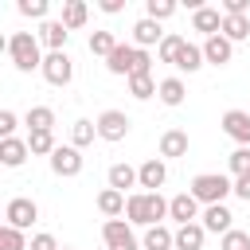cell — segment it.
I'll return each instance as SVG.
<instances>
[{
	"instance_id": "cell-7",
	"label": "cell",
	"mask_w": 250,
	"mask_h": 250,
	"mask_svg": "<svg viewBox=\"0 0 250 250\" xmlns=\"http://www.w3.org/2000/svg\"><path fill=\"white\" fill-rule=\"evenodd\" d=\"M129 125H133V121H129L121 109H105V113L98 117V137H102V141H125V137H129Z\"/></svg>"
},
{
	"instance_id": "cell-25",
	"label": "cell",
	"mask_w": 250,
	"mask_h": 250,
	"mask_svg": "<svg viewBox=\"0 0 250 250\" xmlns=\"http://www.w3.org/2000/svg\"><path fill=\"white\" fill-rule=\"evenodd\" d=\"M133 184H141V180H137V168H129V164H113V168H109V188H113V191L125 195V188H133Z\"/></svg>"
},
{
	"instance_id": "cell-9",
	"label": "cell",
	"mask_w": 250,
	"mask_h": 250,
	"mask_svg": "<svg viewBox=\"0 0 250 250\" xmlns=\"http://www.w3.org/2000/svg\"><path fill=\"white\" fill-rule=\"evenodd\" d=\"M51 172H55V176H78V172H82V152H78L74 145H59V148L51 152Z\"/></svg>"
},
{
	"instance_id": "cell-40",
	"label": "cell",
	"mask_w": 250,
	"mask_h": 250,
	"mask_svg": "<svg viewBox=\"0 0 250 250\" xmlns=\"http://www.w3.org/2000/svg\"><path fill=\"white\" fill-rule=\"evenodd\" d=\"M246 0H223V16H246Z\"/></svg>"
},
{
	"instance_id": "cell-20",
	"label": "cell",
	"mask_w": 250,
	"mask_h": 250,
	"mask_svg": "<svg viewBox=\"0 0 250 250\" xmlns=\"http://www.w3.org/2000/svg\"><path fill=\"white\" fill-rule=\"evenodd\" d=\"M203 223H188L176 230V250H203Z\"/></svg>"
},
{
	"instance_id": "cell-3",
	"label": "cell",
	"mask_w": 250,
	"mask_h": 250,
	"mask_svg": "<svg viewBox=\"0 0 250 250\" xmlns=\"http://www.w3.org/2000/svg\"><path fill=\"white\" fill-rule=\"evenodd\" d=\"M230 191H234V184H230L227 176H219V172H203V176L191 180V195H195L199 203H207V207H211V203H223Z\"/></svg>"
},
{
	"instance_id": "cell-33",
	"label": "cell",
	"mask_w": 250,
	"mask_h": 250,
	"mask_svg": "<svg viewBox=\"0 0 250 250\" xmlns=\"http://www.w3.org/2000/svg\"><path fill=\"white\" fill-rule=\"evenodd\" d=\"M184 43H188V39H180V35H164V43H160V62H172V66H176Z\"/></svg>"
},
{
	"instance_id": "cell-18",
	"label": "cell",
	"mask_w": 250,
	"mask_h": 250,
	"mask_svg": "<svg viewBox=\"0 0 250 250\" xmlns=\"http://www.w3.org/2000/svg\"><path fill=\"white\" fill-rule=\"evenodd\" d=\"M66 35H70V31H66L62 20H47V23L39 27V39H43L51 51H62V47H66Z\"/></svg>"
},
{
	"instance_id": "cell-22",
	"label": "cell",
	"mask_w": 250,
	"mask_h": 250,
	"mask_svg": "<svg viewBox=\"0 0 250 250\" xmlns=\"http://www.w3.org/2000/svg\"><path fill=\"white\" fill-rule=\"evenodd\" d=\"M86 20H90V8H86L82 0H66V4H62V23H66V31L82 27Z\"/></svg>"
},
{
	"instance_id": "cell-26",
	"label": "cell",
	"mask_w": 250,
	"mask_h": 250,
	"mask_svg": "<svg viewBox=\"0 0 250 250\" xmlns=\"http://www.w3.org/2000/svg\"><path fill=\"white\" fill-rule=\"evenodd\" d=\"M125 203H129V199H125L121 191H113V188H105V191L98 195V211H102V215H109V219H117V215L125 211Z\"/></svg>"
},
{
	"instance_id": "cell-16",
	"label": "cell",
	"mask_w": 250,
	"mask_h": 250,
	"mask_svg": "<svg viewBox=\"0 0 250 250\" xmlns=\"http://www.w3.org/2000/svg\"><path fill=\"white\" fill-rule=\"evenodd\" d=\"M230 219H234V215H230V211H227L223 203H211V207L203 211V230H215V234H227V230H234V227H230Z\"/></svg>"
},
{
	"instance_id": "cell-1",
	"label": "cell",
	"mask_w": 250,
	"mask_h": 250,
	"mask_svg": "<svg viewBox=\"0 0 250 250\" xmlns=\"http://www.w3.org/2000/svg\"><path fill=\"white\" fill-rule=\"evenodd\" d=\"M164 215H168V199L160 191H137L125 203V223H137V227H160Z\"/></svg>"
},
{
	"instance_id": "cell-42",
	"label": "cell",
	"mask_w": 250,
	"mask_h": 250,
	"mask_svg": "<svg viewBox=\"0 0 250 250\" xmlns=\"http://www.w3.org/2000/svg\"><path fill=\"white\" fill-rule=\"evenodd\" d=\"M12 129H16V113H12V109H4V113H0V137L8 141V137H12Z\"/></svg>"
},
{
	"instance_id": "cell-17",
	"label": "cell",
	"mask_w": 250,
	"mask_h": 250,
	"mask_svg": "<svg viewBox=\"0 0 250 250\" xmlns=\"http://www.w3.org/2000/svg\"><path fill=\"white\" fill-rule=\"evenodd\" d=\"M191 27H195V31H203V35L211 39V35H219V31H223V16H219L215 8H199V12L191 16Z\"/></svg>"
},
{
	"instance_id": "cell-34",
	"label": "cell",
	"mask_w": 250,
	"mask_h": 250,
	"mask_svg": "<svg viewBox=\"0 0 250 250\" xmlns=\"http://www.w3.org/2000/svg\"><path fill=\"white\" fill-rule=\"evenodd\" d=\"M0 250H27L23 230H16V227H0Z\"/></svg>"
},
{
	"instance_id": "cell-19",
	"label": "cell",
	"mask_w": 250,
	"mask_h": 250,
	"mask_svg": "<svg viewBox=\"0 0 250 250\" xmlns=\"http://www.w3.org/2000/svg\"><path fill=\"white\" fill-rule=\"evenodd\" d=\"M160 156H188V133L184 129H168L164 137H160Z\"/></svg>"
},
{
	"instance_id": "cell-28",
	"label": "cell",
	"mask_w": 250,
	"mask_h": 250,
	"mask_svg": "<svg viewBox=\"0 0 250 250\" xmlns=\"http://www.w3.org/2000/svg\"><path fill=\"white\" fill-rule=\"evenodd\" d=\"M156 90H160V86L152 82V74H133V78H129V94H133L137 102H148Z\"/></svg>"
},
{
	"instance_id": "cell-8",
	"label": "cell",
	"mask_w": 250,
	"mask_h": 250,
	"mask_svg": "<svg viewBox=\"0 0 250 250\" xmlns=\"http://www.w3.org/2000/svg\"><path fill=\"white\" fill-rule=\"evenodd\" d=\"M223 133L238 141V148H250V113L246 109H227L223 113Z\"/></svg>"
},
{
	"instance_id": "cell-5",
	"label": "cell",
	"mask_w": 250,
	"mask_h": 250,
	"mask_svg": "<svg viewBox=\"0 0 250 250\" xmlns=\"http://www.w3.org/2000/svg\"><path fill=\"white\" fill-rule=\"evenodd\" d=\"M4 219H8V227H16V230H27V227L39 219V207H35V199H27V195H16V199H8V207H4Z\"/></svg>"
},
{
	"instance_id": "cell-24",
	"label": "cell",
	"mask_w": 250,
	"mask_h": 250,
	"mask_svg": "<svg viewBox=\"0 0 250 250\" xmlns=\"http://www.w3.org/2000/svg\"><path fill=\"white\" fill-rule=\"evenodd\" d=\"M27 125H31V133H51L55 109H51V105H31V109H27Z\"/></svg>"
},
{
	"instance_id": "cell-4",
	"label": "cell",
	"mask_w": 250,
	"mask_h": 250,
	"mask_svg": "<svg viewBox=\"0 0 250 250\" xmlns=\"http://www.w3.org/2000/svg\"><path fill=\"white\" fill-rule=\"evenodd\" d=\"M43 78H47L51 86H70V78H74L70 55H66V51H51V55L43 59Z\"/></svg>"
},
{
	"instance_id": "cell-38",
	"label": "cell",
	"mask_w": 250,
	"mask_h": 250,
	"mask_svg": "<svg viewBox=\"0 0 250 250\" xmlns=\"http://www.w3.org/2000/svg\"><path fill=\"white\" fill-rule=\"evenodd\" d=\"M16 8H20V16H31V20H43L47 16V0H20Z\"/></svg>"
},
{
	"instance_id": "cell-32",
	"label": "cell",
	"mask_w": 250,
	"mask_h": 250,
	"mask_svg": "<svg viewBox=\"0 0 250 250\" xmlns=\"http://www.w3.org/2000/svg\"><path fill=\"white\" fill-rule=\"evenodd\" d=\"M27 148H31L35 156H51L59 145H55V137H51V133H27Z\"/></svg>"
},
{
	"instance_id": "cell-29",
	"label": "cell",
	"mask_w": 250,
	"mask_h": 250,
	"mask_svg": "<svg viewBox=\"0 0 250 250\" xmlns=\"http://www.w3.org/2000/svg\"><path fill=\"white\" fill-rule=\"evenodd\" d=\"M94 133H98V121H86V117H82V121H74V125H70V145H74V148H82V145H90V141H94Z\"/></svg>"
},
{
	"instance_id": "cell-31",
	"label": "cell",
	"mask_w": 250,
	"mask_h": 250,
	"mask_svg": "<svg viewBox=\"0 0 250 250\" xmlns=\"http://www.w3.org/2000/svg\"><path fill=\"white\" fill-rule=\"evenodd\" d=\"M156 94H160L164 105H180V102H184V82H180V78H164Z\"/></svg>"
},
{
	"instance_id": "cell-39",
	"label": "cell",
	"mask_w": 250,
	"mask_h": 250,
	"mask_svg": "<svg viewBox=\"0 0 250 250\" xmlns=\"http://www.w3.org/2000/svg\"><path fill=\"white\" fill-rule=\"evenodd\" d=\"M31 250H62V246L55 242V234H35L31 238Z\"/></svg>"
},
{
	"instance_id": "cell-41",
	"label": "cell",
	"mask_w": 250,
	"mask_h": 250,
	"mask_svg": "<svg viewBox=\"0 0 250 250\" xmlns=\"http://www.w3.org/2000/svg\"><path fill=\"white\" fill-rule=\"evenodd\" d=\"M148 66H152V59H148V55L137 47V59H133V74H148ZM133 74H129V78H133Z\"/></svg>"
},
{
	"instance_id": "cell-36",
	"label": "cell",
	"mask_w": 250,
	"mask_h": 250,
	"mask_svg": "<svg viewBox=\"0 0 250 250\" xmlns=\"http://www.w3.org/2000/svg\"><path fill=\"white\" fill-rule=\"evenodd\" d=\"M145 12H148V20H156V23H160V20H168V16L176 12V4H172V0H148V4H145Z\"/></svg>"
},
{
	"instance_id": "cell-43",
	"label": "cell",
	"mask_w": 250,
	"mask_h": 250,
	"mask_svg": "<svg viewBox=\"0 0 250 250\" xmlns=\"http://www.w3.org/2000/svg\"><path fill=\"white\" fill-rule=\"evenodd\" d=\"M234 195L250 203V176H238V180H234Z\"/></svg>"
},
{
	"instance_id": "cell-37",
	"label": "cell",
	"mask_w": 250,
	"mask_h": 250,
	"mask_svg": "<svg viewBox=\"0 0 250 250\" xmlns=\"http://www.w3.org/2000/svg\"><path fill=\"white\" fill-rule=\"evenodd\" d=\"M230 172H234V180L238 176H250V148H234L230 152Z\"/></svg>"
},
{
	"instance_id": "cell-21",
	"label": "cell",
	"mask_w": 250,
	"mask_h": 250,
	"mask_svg": "<svg viewBox=\"0 0 250 250\" xmlns=\"http://www.w3.org/2000/svg\"><path fill=\"white\" fill-rule=\"evenodd\" d=\"M223 35H227L230 43L250 39V16H223Z\"/></svg>"
},
{
	"instance_id": "cell-27",
	"label": "cell",
	"mask_w": 250,
	"mask_h": 250,
	"mask_svg": "<svg viewBox=\"0 0 250 250\" xmlns=\"http://www.w3.org/2000/svg\"><path fill=\"white\" fill-rule=\"evenodd\" d=\"M176 246V234L168 227H148L145 230V250H172Z\"/></svg>"
},
{
	"instance_id": "cell-13",
	"label": "cell",
	"mask_w": 250,
	"mask_h": 250,
	"mask_svg": "<svg viewBox=\"0 0 250 250\" xmlns=\"http://www.w3.org/2000/svg\"><path fill=\"white\" fill-rule=\"evenodd\" d=\"M133 43H137V47H152V43L160 47V43H164L160 23H156V20H148V16H145V20H137V23H133Z\"/></svg>"
},
{
	"instance_id": "cell-23",
	"label": "cell",
	"mask_w": 250,
	"mask_h": 250,
	"mask_svg": "<svg viewBox=\"0 0 250 250\" xmlns=\"http://www.w3.org/2000/svg\"><path fill=\"white\" fill-rule=\"evenodd\" d=\"M203 62H207V59H203V47H195V43H184V51H180V59H176V70H188V74H195Z\"/></svg>"
},
{
	"instance_id": "cell-35",
	"label": "cell",
	"mask_w": 250,
	"mask_h": 250,
	"mask_svg": "<svg viewBox=\"0 0 250 250\" xmlns=\"http://www.w3.org/2000/svg\"><path fill=\"white\" fill-rule=\"evenodd\" d=\"M219 250H250V234L246 230H227L223 242H219Z\"/></svg>"
},
{
	"instance_id": "cell-6",
	"label": "cell",
	"mask_w": 250,
	"mask_h": 250,
	"mask_svg": "<svg viewBox=\"0 0 250 250\" xmlns=\"http://www.w3.org/2000/svg\"><path fill=\"white\" fill-rule=\"evenodd\" d=\"M102 238H105V250H137V238H133L125 219H105Z\"/></svg>"
},
{
	"instance_id": "cell-12",
	"label": "cell",
	"mask_w": 250,
	"mask_h": 250,
	"mask_svg": "<svg viewBox=\"0 0 250 250\" xmlns=\"http://www.w3.org/2000/svg\"><path fill=\"white\" fill-rule=\"evenodd\" d=\"M137 180H141V188H148V191H160V188H164V180H168V168H164V160H145V164L137 168Z\"/></svg>"
},
{
	"instance_id": "cell-10",
	"label": "cell",
	"mask_w": 250,
	"mask_h": 250,
	"mask_svg": "<svg viewBox=\"0 0 250 250\" xmlns=\"http://www.w3.org/2000/svg\"><path fill=\"white\" fill-rule=\"evenodd\" d=\"M168 215H172L180 227H188V223H195V215H199V199H195L191 191L172 195V199H168Z\"/></svg>"
},
{
	"instance_id": "cell-2",
	"label": "cell",
	"mask_w": 250,
	"mask_h": 250,
	"mask_svg": "<svg viewBox=\"0 0 250 250\" xmlns=\"http://www.w3.org/2000/svg\"><path fill=\"white\" fill-rule=\"evenodd\" d=\"M8 55H12V62H16V70H43V55H39V39L31 35V31H16L12 39H8Z\"/></svg>"
},
{
	"instance_id": "cell-44",
	"label": "cell",
	"mask_w": 250,
	"mask_h": 250,
	"mask_svg": "<svg viewBox=\"0 0 250 250\" xmlns=\"http://www.w3.org/2000/svg\"><path fill=\"white\" fill-rule=\"evenodd\" d=\"M121 8H125V4H121V0H102V12H105V16H117V12H121Z\"/></svg>"
},
{
	"instance_id": "cell-14",
	"label": "cell",
	"mask_w": 250,
	"mask_h": 250,
	"mask_svg": "<svg viewBox=\"0 0 250 250\" xmlns=\"http://www.w3.org/2000/svg\"><path fill=\"white\" fill-rule=\"evenodd\" d=\"M133 59H137V47L117 43V47H113V55L105 59V70H109V74H133Z\"/></svg>"
},
{
	"instance_id": "cell-11",
	"label": "cell",
	"mask_w": 250,
	"mask_h": 250,
	"mask_svg": "<svg viewBox=\"0 0 250 250\" xmlns=\"http://www.w3.org/2000/svg\"><path fill=\"white\" fill-rule=\"evenodd\" d=\"M230 55H234V43L219 31V35H211L207 43H203V59L207 62H215V66H223V62H230Z\"/></svg>"
},
{
	"instance_id": "cell-15",
	"label": "cell",
	"mask_w": 250,
	"mask_h": 250,
	"mask_svg": "<svg viewBox=\"0 0 250 250\" xmlns=\"http://www.w3.org/2000/svg\"><path fill=\"white\" fill-rule=\"evenodd\" d=\"M27 141H20V137H8V141H0V164L4 168H20L23 160H27Z\"/></svg>"
},
{
	"instance_id": "cell-30",
	"label": "cell",
	"mask_w": 250,
	"mask_h": 250,
	"mask_svg": "<svg viewBox=\"0 0 250 250\" xmlns=\"http://www.w3.org/2000/svg\"><path fill=\"white\" fill-rule=\"evenodd\" d=\"M113 47H117L113 31H94V35H90V55H102V59H109V55H113Z\"/></svg>"
},
{
	"instance_id": "cell-45",
	"label": "cell",
	"mask_w": 250,
	"mask_h": 250,
	"mask_svg": "<svg viewBox=\"0 0 250 250\" xmlns=\"http://www.w3.org/2000/svg\"><path fill=\"white\" fill-rule=\"evenodd\" d=\"M62 250H74V246H62Z\"/></svg>"
}]
</instances>
